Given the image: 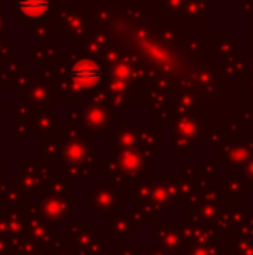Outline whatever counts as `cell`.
Wrapping results in <instances>:
<instances>
[{
  "label": "cell",
  "mask_w": 253,
  "mask_h": 255,
  "mask_svg": "<svg viewBox=\"0 0 253 255\" xmlns=\"http://www.w3.org/2000/svg\"><path fill=\"white\" fill-rule=\"evenodd\" d=\"M71 75H73L75 82H78V84L92 85V84H95V82H97L101 71H99V68L95 66L92 61H80V63L73 68Z\"/></svg>",
  "instance_id": "1"
},
{
  "label": "cell",
  "mask_w": 253,
  "mask_h": 255,
  "mask_svg": "<svg viewBox=\"0 0 253 255\" xmlns=\"http://www.w3.org/2000/svg\"><path fill=\"white\" fill-rule=\"evenodd\" d=\"M49 0H21V10L28 16H40L47 10Z\"/></svg>",
  "instance_id": "2"
}]
</instances>
